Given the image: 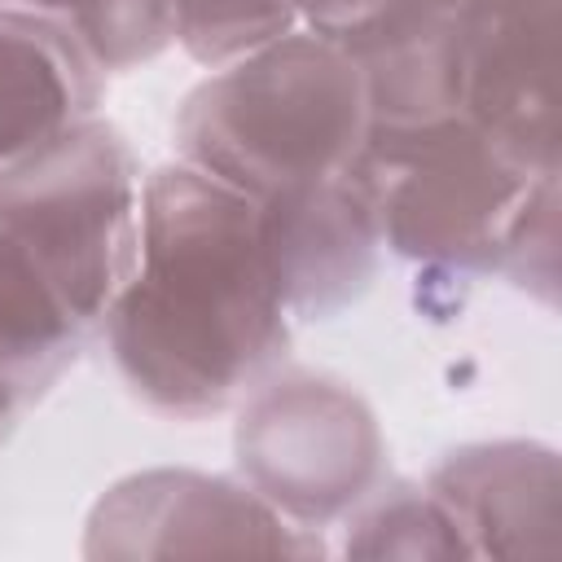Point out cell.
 <instances>
[{"mask_svg": "<svg viewBox=\"0 0 562 562\" xmlns=\"http://www.w3.org/2000/svg\"><path fill=\"white\" fill-rule=\"evenodd\" d=\"M13 426H18V417H9V413H0V443L13 435Z\"/></svg>", "mask_w": 562, "mask_h": 562, "instance_id": "19", "label": "cell"}, {"mask_svg": "<svg viewBox=\"0 0 562 562\" xmlns=\"http://www.w3.org/2000/svg\"><path fill=\"white\" fill-rule=\"evenodd\" d=\"M290 4V13L299 18V26L321 31V35H347L351 26H360L382 0H281Z\"/></svg>", "mask_w": 562, "mask_h": 562, "instance_id": "17", "label": "cell"}, {"mask_svg": "<svg viewBox=\"0 0 562 562\" xmlns=\"http://www.w3.org/2000/svg\"><path fill=\"white\" fill-rule=\"evenodd\" d=\"M259 233L277 294L294 325L342 316L369 294L378 277V206L356 171L263 198Z\"/></svg>", "mask_w": 562, "mask_h": 562, "instance_id": "8", "label": "cell"}, {"mask_svg": "<svg viewBox=\"0 0 562 562\" xmlns=\"http://www.w3.org/2000/svg\"><path fill=\"white\" fill-rule=\"evenodd\" d=\"M496 277L540 299L544 307L558 303V171L540 180L527 211L509 228L505 250L496 259Z\"/></svg>", "mask_w": 562, "mask_h": 562, "instance_id": "16", "label": "cell"}, {"mask_svg": "<svg viewBox=\"0 0 562 562\" xmlns=\"http://www.w3.org/2000/svg\"><path fill=\"white\" fill-rule=\"evenodd\" d=\"M105 351L149 413L202 422L272 378L294 321L259 233V202L189 162L145 176L136 272L101 325Z\"/></svg>", "mask_w": 562, "mask_h": 562, "instance_id": "1", "label": "cell"}, {"mask_svg": "<svg viewBox=\"0 0 562 562\" xmlns=\"http://www.w3.org/2000/svg\"><path fill=\"white\" fill-rule=\"evenodd\" d=\"M426 492L461 531L470 558H549L562 527L558 452L527 439L452 448Z\"/></svg>", "mask_w": 562, "mask_h": 562, "instance_id": "9", "label": "cell"}, {"mask_svg": "<svg viewBox=\"0 0 562 562\" xmlns=\"http://www.w3.org/2000/svg\"><path fill=\"white\" fill-rule=\"evenodd\" d=\"M347 558H470L426 483L386 479L347 514Z\"/></svg>", "mask_w": 562, "mask_h": 562, "instance_id": "13", "label": "cell"}, {"mask_svg": "<svg viewBox=\"0 0 562 562\" xmlns=\"http://www.w3.org/2000/svg\"><path fill=\"white\" fill-rule=\"evenodd\" d=\"M461 0H382L334 35L360 66L373 127H430L461 114Z\"/></svg>", "mask_w": 562, "mask_h": 562, "instance_id": "11", "label": "cell"}, {"mask_svg": "<svg viewBox=\"0 0 562 562\" xmlns=\"http://www.w3.org/2000/svg\"><path fill=\"white\" fill-rule=\"evenodd\" d=\"M233 457L241 483L307 531L347 518L386 483L373 408L347 382L285 364L237 404Z\"/></svg>", "mask_w": 562, "mask_h": 562, "instance_id": "5", "label": "cell"}, {"mask_svg": "<svg viewBox=\"0 0 562 562\" xmlns=\"http://www.w3.org/2000/svg\"><path fill=\"white\" fill-rule=\"evenodd\" d=\"M294 26L299 18L281 0H171L176 44L206 70H220Z\"/></svg>", "mask_w": 562, "mask_h": 562, "instance_id": "14", "label": "cell"}, {"mask_svg": "<svg viewBox=\"0 0 562 562\" xmlns=\"http://www.w3.org/2000/svg\"><path fill=\"white\" fill-rule=\"evenodd\" d=\"M140 198V158L105 119H88L0 171V224L53 281L88 342L101 338L114 299L136 272Z\"/></svg>", "mask_w": 562, "mask_h": 562, "instance_id": "4", "label": "cell"}, {"mask_svg": "<svg viewBox=\"0 0 562 562\" xmlns=\"http://www.w3.org/2000/svg\"><path fill=\"white\" fill-rule=\"evenodd\" d=\"M88 347L53 281L0 224V413L22 417Z\"/></svg>", "mask_w": 562, "mask_h": 562, "instance_id": "12", "label": "cell"}, {"mask_svg": "<svg viewBox=\"0 0 562 562\" xmlns=\"http://www.w3.org/2000/svg\"><path fill=\"white\" fill-rule=\"evenodd\" d=\"M373 114L356 57L321 31L211 70L176 110V158L263 202L356 167Z\"/></svg>", "mask_w": 562, "mask_h": 562, "instance_id": "2", "label": "cell"}, {"mask_svg": "<svg viewBox=\"0 0 562 562\" xmlns=\"http://www.w3.org/2000/svg\"><path fill=\"white\" fill-rule=\"evenodd\" d=\"M562 0H461V119L536 171H558Z\"/></svg>", "mask_w": 562, "mask_h": 562, "instance_id": "7", "label": "cell"}, {"mask_svg": "<svg viewBox=\"0 0 562 562\" xmlns=\"http://www.w3.org/2000/svg\"><path fill=\"white\" fill-rule=\"evenodd\" d=\"M105 70L57 13L0 9V171L97 119Z\"/></svg>", "mask_w": 562, "mask_h": 562, "instance_id": "10", "label": "cell"}, {"mask_svg": "<svg viewBox=\"0 0 562 562\" xmlns=\"http://www.w3.org/2000/svg\"><path fill=\"white\" fill-rule=\"evenodd\" d=\"M382 228V250L430 272H496L509 228L544 176L470 119L430 127H369L351 167Z\"/></svg>", "mask_w": 562, "mask_h": 562, "instance_id": "3", "label": "cell"}, {"mask_svg": "<svg viewBox=\"0 0 562 562\" xmlns=\"http://www.w3.org/2000/svg\"><path fill=\"white\" fill-rule=\"evenodd\" d=\"M88 558H312L321 536L281 518L246 483L198 470H145L114 483L88 518Z\"/></svg>", "mask_w": 562, "mask_h": 562, "instance_id": "6", "label": "cell"}, {"mask_svg": "<svg viewBox=\"0 0 562 562\" xmlns=\"http://www.w3.org/2000/svg\"><path fill=\"white\" fill-rule=\"evenodd\" d=\"M66 22L105 75L136 70L176 44L171 0H79Z\"/></svg>", "mask_w": 562, "mask_h": 562, "instance_id": "15", "label": "cell"}, {"mask_svg": "<svg viewBox=\"0 0 562 562\" xmlns=\"http://www.w3.org/2000/svg\"><path fill=\"white\" fill-rule=\"evenodd\" d=\"M79 0H0V9H35V13H57L66 18Z\"/></svg>", "mask_w": 562, "mask_h": 562, "instance_id": "18", "label": "cell"}]
</instances>
